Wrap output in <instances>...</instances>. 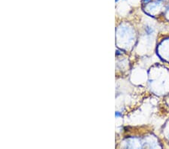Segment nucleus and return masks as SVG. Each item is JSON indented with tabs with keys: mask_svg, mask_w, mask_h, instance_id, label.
<instances>
[{
	"mask_svg": "<svg viewBox=\"0 0 169 149\" xmlns=\"http://www.w3.org/2000/svg\"><path fill=\"white\" fill-rule=\"evenodd\" d=\"M115 1H116V2H117L119 1V0H115Z\"/></svg>",
	"mask_w": 169,
	"mask_h": 149,
	"instance_id": "nucleus-4",
	"label": "nucleus"
},
{
	"mask_svg": "<svg viewBox=\"0 0 169 149\" xmlns=\"http://www.w3.org/2000/svg\"><path fill=\"white\" fill-rule=\"evenodd\" d=\"M115 116H116V117H122V116H123V114L121 112H116Z\"/></svg>",
	"mask_w": 169,
	"mask_h": 149,
	"instance_id": "nucleus-2",
	"label": "nucleus"
},
{
	"mask_svg": "<svg viewBox=\"0 0 169 149\" xmlns=\"http://www.w3.org/2000/svg\"><path fill=\"white\" fill-rule=\"evenodd\" d=\"M150 1V0H144V3H148Z\"/></svg>",
	"mask_w": 169,
	"mask_h": 149,
	"instance_id": "nucleus-3",
	"label": "nucleus"
},
{
	"mask_svg": "<svg viewBox=\"0 0 169 149\" xmlns=\"http://www.w3.org/2000/svg\"><path fill=\"white\" fill-rule=\"evenodd\" d=\"M145 32L147 35H151L152 33L154 32V29H152L151 27H150V26H147V27H145Z\"/></svg>",
	"mask_w": 169,
	"mask_h": 149,
	"instance_id": "nucleus-1",
	"label": "nucleus"
}]
</instances>
